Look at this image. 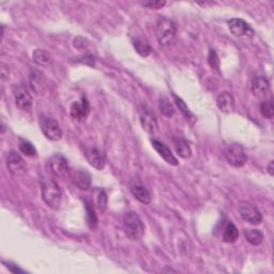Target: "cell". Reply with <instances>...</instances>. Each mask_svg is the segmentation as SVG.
<instances>
[{
    "label": "cell",
    "mask_w": 274,
    "mask_h": 274,
    "mask_svg": "<svg viewBox=\"0 0 274 274\" xmlns=\"http://www.w3.org/2000/svg\"><path fill=\"white\" fill-rule=\"evenodd\" d=\"M123 229L127 237L132 241H139L144 237L145 226L137 213L129 211L123 215Z\"/></svg>",
    "instance_id": "1"
},
{
    "label": "cell",
    "mask_w": 274,
    "mask_h": 274,
    "mask_svg": "<svg viewBox=\"0 0 274 274\" xmlns=\"http://www.w3.org/2000/svg\"><path fill=\"white\" fill-rule=\"evenodd\" d=\"M42 199L51 209L59 208L61 203V191L53 179L44 178L41 182Z\"/></svg>",
    "instance_id": "2"
},
{
    "label": "cell",
    "mask_w": 274,
    "mask_h": 274,
    "mask_svg": "<svg viewBox=\"0 0 274 274\" xmlns=\"http://www.w3.org/2000/svg\"><path fill=\"white\" fill-rule=\"evenodd\" d=\"M156 38L162 46H168L174 42L177 27L175 23L167 18H160L155 25Z\"/></svg>",
    "instance_id": "3"
},
{
    "label": "cell",
    "mask_w": 274,
    "mask_h": 274,
    "mask_svg": "<svg viewBox=\"0 0 274 274\" xmlns=\"http://www.w3.org/2000/svg\"><path fill=\"white\" fill-rule=\"evenodd\" d=\"M225 158L233 167L244 166L247 161L245 151L239 144H230L229 146H227L225 150Z\"/></svg>",
    "instance_id": "4"
},
{
    "label": "cell",
    "mask_w": 274,
    "mask_h": 274,
    "mask_svg": "<svg viewBox=\"0 0 274 274\" xmlns=\"http://www.w3.org/2000/svg\"><path fill=\"white\" fill-rule=\"evenodd\" d=\"M139 119L140 124H142L143 129L149 133V134H155L158 132V121H156V117L151 111L150 107L143 104L139 107Z\"/></svg>",
    "instance_id": "5"
},
{
    "label": "cell",
    "mask_w": 274,
    "mask_h": 274,
    "mask_svg": "<svg viewBox=\"0 0 274 274\" xmlns=\"http://www.w3.org/2000/svg\"><path fill=\"white\" fill-rule=\"evenodd\" d=\"M240 214L243 220L252 225H258L262 221V214L257 208V206L253 205L248 201H242L239 205Z\"/></svg>",
    "instance_id": "6"
},
{
    "label": "cell",
    "mask_w": 274,
    "mask_h": 274,
    "mask_svg": "<svg viewBox=\"0 0 274 274\" xmlns=\"http://www.w3.org/2000/svg\"><path fill=\"white\" fill-rule=\"evenodd\" d=\"M15 104L23 111H27L33 105V97L24 85H14L12 88Z\"/></svg>",
    "instance_id": "7"
},
{
    "label": "cell",
    "mask_w": 274,
    "mask_h": 274,
    "mask_svg": "<svg viewBox=\"0 0 274 274\" xmlns=\"http://www.w3.org/2000/svg\"><path fill=\"white\" fill-rule=\"evenodd\" d=\"M41 130L45 137L50 140H59L62 136V131L58 121L52 117H43L41 122Z\"/></svg>",
    "instance_id": "8"
},
{
    "label": "cell",
    "mask_w": 274,
    "mask_h": 274,
    "mask_svg": "<svg viewBox=\"0 0 274 274\" xmlns=\"http://www.w3.org/2000/svg\"><path fill=\"white\" fill-rule=\"evenodd\" d=\"M228 28L230 33L238 38H252L254 36V29L249 24L241 19H231L228 21Z\"/></svg>",
    "instance_id": "9"
},
{
    "label": "cell",
    "mask_w": 274,
    "mask_h": 274,
    "mask_svg": "<svg viewBox=\"0 0 274 274\" xmlns=\"http://www.w3.org/2000/svg\"><path fill=\"white\" fill-rule=\"evenodd\" d=\"M49 166L52 173L60 178H65L69 175V163L64 155L59 153L54 154L49 161Z\"/></svg>",
    "instance_id": "10"
},
{
    "label": "cell",
    "mask_w": 274,
    "mask_h": 274,
    "mask_svg": "<svg viewBox=\"0 0 274 274\" xmlns=\"http://www.w3.org/2000/svg\"><path fill=\"white\" fill-rule=\"evenodd\" d=\"M85 156L88 163L96 169H103L105 166V153L98 147H87L85 150Z\"/></svg>",
    "instance_id": "11"
},
{
    "label": "cell",
    "mask_w": 274,
    "mask_h": 274,
    "mask_svg": "<svg viewBox=\"0 0 274 274\" xmlns=\"http://www.w3.org/2000/svg\"><path fill=\"white\" fill-rule=\"evenodd\" d=\"M7 167L12 175H21L26 170V163L22 156L15 151H10L6 159Z\"/></svg>",
    "instance_id": "12"
},
{
    "label": "cell",
    "mask_w": 274,
    "mask_h": 274,
    "mask_svg": "<svg viewBox=\"0 0 274 274\" xmlns=\"http://www.w3.org/2000/svg\"><path fill=\"white\" fill-rule=\"evenodd\" d=\"M130 191L133 196L144 205H149L151 202V194L149 190L139 181H132L130 184Z\"/></svg>",
    "instance_id": "13"
},
{
    "label": "cell",
    "mask_w": 274,
    "mask_h": 274,
    "mask_svg": "<svg viewBox=\"0 0 274 274\" xmlns=\"http://www.w3.org/2000/svg\"><path fill=\"white\" fill-rule=\"evenodd\" d=\"M150 142L152 144V147L156 150V152L160 154V156L164 161L168 163L169 165H178V160L175 158L173 152L170 151V149L165 144L160 142V140L156 138H151Z\"/></svg>",
    "instance_id": "14"
},
{
    "label": "cell",
    "mask_w": 274,
    "mask_h": 274,
    "mask_svg": "<svg viewBox=\"0 0 274 274\" xmlns=\"http://www.w3.org/2000/svg\"><path fill=\"white\" fill-rule=\"evenodd\" d=\"M90 112L89 102L86 98H82L80 102H74L70 109V114L76 120H83L87 118Z\"/></svg>",
    "instance_id": "15"
},
{
    "label": "cell",
    "mask_w": 274,
    "mask_h": 274,
    "mask_svg": "<svg viewBox=\"0 0 274 274\" xmlns=\"http://www.w3.org/2000/svg\"><path fill=\"white\" fill-rule=\"evenodd\" d=\"M29 84L31 89H33V91L36 92L37 95H42V93H44L46 86H48L43 73L40 71H37V70H33V71L30 72Z\"/></svg>",
    "instance_id": "16"
},
{
    "label": "cell",
    "mask_w": 274,
    "mask_h": 274,
    "mask_svg": "<svg viewBox=\"0 0 274 274\" xmlns=\"http://www.w3.org/2000/svg\"><path fill=\"white\" fill-rule=\"evenodd\" d=\"M270 84L264 76H255L252 81V92L257 98H264L268 95Z\"/></svg>",
    "instance_id": "17"
},
{
    "label": "cell",
    "mask_w": 274,
    "mask_h": 274,
    "mask_svg": "<svg viewBox=\"0 0 274 274\" xmlns=\"http://www.w3.org/2000/svg\"><path fill=\"white\" fill-rule=\"evenodd\" d=\"M73 182L82 191H87L91 185V175L88 170L78 169L73 174Z\"/></svg>",
    "instance_id": "18"
},
{
    "label": "cell",
    "mask_w": 274,
    "mask_h": 274,
    "mask_svg": "<svg viewBox=\"0 0 274 274\" xmlns=\"http://www.w3.org/2000/svg\"><path fill=\"white\" fill-rule=\"evenodd\" d=\"M216 105L222 113L229 114L234 109V101L232 96L228 92H222L216 98Z\"/></svg>",
    "instance_id": "19"
},
{
    "label": "cell",
    "mask_w": 274,
    "mask_h": 274,
    "mask_svg": "<svg viewBox=\"0 0 274 274\" xmlns=\"http://www.w3.org/2000/svg\"><path fill=\"white\" fill-rule=\"evenodd\" d=\"M174 146L177 154L182 159H187L192 155V149L190 144L182 137H175L174 138Z\"/></svg>",
    "instance_id": "20"
},
{
    "label": "cell",
    "mask_w": 274,
    "mask_h": 274,
    "mask_svg": "<svg viewBox=\"0 0 274 274\" xmlns=\"http://www.w3.org/2000/svg\"><path fill=\"white\" fill-rule=\"evenodd\" d=\"M33 58L36 64L40 67H50L53 64V59L50 53L41 49H38L34 52Z\"/></svg>",
    "instance_id": "21"
},
{
    "label": "cell",
    "mask_w": 274,
    "mask_h": 274,
    "mask_svg": "<svg viewBox=\"0 0 274 274\" xmlns=\"http://www.w3.org/2000/svg\"><path fill=\"white\" fill-rule=\"evenodd\" d=\"M173 98H174V101H175L177 107L180 109V112H181V114L183 115V117L186 119V121L190 122L191 124H193L195 122V120H196V118H195V116L190 111V108L187 107V105L185 104V102L181 98H179L178 96H176L175 93H173Z\"/></svg>",
    "instance_id": "22"
},
{
    "label": "cell",
    "mask_w": 274,
    "mask_h": 274,
    "mask_svg": "<svg viewBox=\"0 0 274 274\" xmlns=\"http://www.w3.org/2000/svg\"><path fill=\"white\" fill-rule=\"evenodd\" d=\"M133 46L135 51L143 57H148L151 54V46L149 45L145 39L143 38H134L133 39Z\"/></svg>",
    "instance_id": "23"
},
{
    "label": "cell",
    "mask_w": 274,
    "mask_h": 274,
    "mask_svg": "<svg viewBox=\"0 0 274 274\" xmlns=\"http://www.w3.org/2000/svg\"><path fill=\"white\" fill-rule=\"evenodd\" d=\"M239 231L236 226H234L231 222H228L226 224L224 232H223V240L227 243H233L238 240Z\"/></svg>",
    "instance_id": "24"
},
{
    "label": "cell",
    "mask_w": 274,
    "mask_h": 274,
    "mask_svg": "<svg viewBox=\"0 0 274 274\" xmlns=\"http://www.w3.org/2000/svg\"><path fill=\"white\" fill-rule=\"evenodd\" d=\"M244 237L249 244L257 246L261 244L263 241V233L258 229H246L244 230Z\"/></svg>",
    "instance_id": "25"
},
{
    "label": "cell",
    "mask_w": 274,
    "mask_h": 274,
    "mask_svg": "<svg viewBox=\"0 0 274 274\" xmlns=\"http://www.w3.org/2000/svg\"><path fill=\"white\" fill-rule=\"evenodd\" d=\"M93 199H95V205L101 210L104 211L107 206V195L104 190L102 189H96L93 191Z\"/></svg>",
    "instance_id": "26"
},
{
    "label": "cell",
    "mask_w": 274,
    "mask_h": 274,
    "mask_svg": "<svg viewBox=\"0 0 274 274\" xmlns=\"http://www.w3.org/2000/svg\"><path fill=\"white\" fill-rule=\"evenodd\" d=\"M85 209H86V217H87V222L90 228H96L98 225V216L95 212L91 203L88 200H85Z\"/></svg>",
    "instance_id": "27"
},
{
    "label": "cell",
    "mask_w": 274,
    "mask_h": 274,
    "mask_svg": "<svg viewBox=\"0 0 274 274\" xmlns=\"http://www.w3.org/2000/svg\"><path fill=\"white\" fill-rule=\"evenodd\" d=\"M159 106H160L161 113L165 117H168V118H170V117H173L175 115L174 105L166 97H162L160 99Z\"/></svg>",
    "instance_id": "28"
},
{
    "label": "cell",
    "mask_w": 274,
    "mask_h": 274,
    "mask_svg": "<svg viewBox=\"0 0 274 274\" xmlns=\"http://www.w3.org/2000/svg\"><path fill=\"white\" fill-rule=\"evenodd\" d=\"M20 150L23 154H25L27 156H30V158H34V156L37 155V150L34 147V145L26 139H20Z\"/></svg>",
    "instance_id": "29"
},
{
    "label": "cell",
    "mask_w": 274,
    "mask_h": 274,
    "mask_svg": "<svg viewBox=\"0 0 274 274\" xmlns=\"http://www.w3.org/2000/svg\"><path fill=\"white\" fill-rule=\"evenodd\" d=\"M260 113L267 119H272L274 116V105L272 100L263 101L260 104Z\"/></svg>",
    "instance_id": "30"
},
{
    "label": "cell",
    "mask_w": 274,
    "mask_h": 274,
    "mask_svg": "<svg viewBox=\"0 0 274 274\" xmlns=\"http://www.w3.org/2000/svg\"><path fill=\"white\" fill-rule=\"evenodd\" d=\"M208 64H209V66L211 68H212L213 70H218V69H220V64H221L220 58H218V55L213 50H210L209 51Z\"/></svg>",
    "instance_id": "31"
},
{
    "label": "cell",
    "mask_w": 274,
    "mask_h": 274,
    "mask_svg": "<svg viewBox=\"0 0 274 274\" xmlns=\"http://www.w3.org/2000/svg\"><path fill=\"white\" fill-rule=\"evenodd\" d=\"M4 264H6V268L8 269V270H9L10 272H12V273H17V274H20V273H25V270H23V269H21L20 267H19V265H17V264H14V263H12V262H6V261H4Z\"/></svg>",
    "instance_id": "32"
},
{
    "label": "cell",
    "mask_w": 274,
    "mask_h": 274,
    "mask_svg": "<svg viewBox=\"0 0 274 274\" xmlns=\"http://www.w3.org/2000/svg\"><path fill=\"white\" fill-rule=\"evenodd\" d=\"M165 5H166L165 2H148V3H143L144 7L150 8V9H155V10L161 9V8H163Z\"/></svg>",
    "instance_id": "33"
},
{
    "label": "cell",
    "mask_w": 274,
    "mask_h": 274,
    "mask_svg": "<svg viewBox=\"0 0 274 274\" xmlns=\"http://www.w3.org/2000/svg\"><path fill=\"white\" fill-rule=\"evenodd\" d=\"M86 42H87V41H86L84 38H81V37L75 38L74 46H75L76 49H83V48H85L86 45H87V43H86Z\"/></svg>",
    "instance_id": "34"
},
{
    "label": "cell",
    "mask_w": 274,
    "mask_h": 274,
    "mask_svg": "<svg viewBox=\"0 0 274 274\" xmlns=\"http://www.w3.org/2000/svg\"><path fill=\"white\" fill-rule=\"evenodd\" d=\"M273 165H274V163H273V161H271V162H270V164H269V166H268V171H269V174H270L271 176H273V175H274V173H273V171H274Z\"/></svg>",
    "instance_id": "35"
}]
</instances>
